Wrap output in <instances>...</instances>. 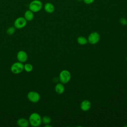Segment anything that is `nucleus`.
Returning a JSON list of instances; mask_svg holds the SVG:
<instances>
[{"label":"nucleus","instance_id":"f8f14e48","mask_svg":"<svg viewBox=\"0 0 127 127\" xmlns=\"http://www.w3.org/2000/svg\"><path fill=\"white\" fill-rule=\"evenodd\" d=\"M23 17L27 21H31L34 18V12L29 9L25 11Z\"/></svg>","mask_w":127,"mask_h":127},{"label":"nucleus","instance_id":"dca6fc26","mask_svg":"<svg viewBox=\"0 0 127 127\" xmlns=\"http://www.w3.org/2000/svg\"><path fill=\"white\" fill-rule=\"evenodd\" d=\"M51 122V118L47 116H45L42 118V123H43L44 125L49 124Z\"/></svg>","mask_w":127,"mask_h":127},{"label":"nucleus","instance_id":"4be33fe9","mask_svg":"<svg viewBox=\"0 0 127 127\" xmlns=\"http://www.w3.org/2000/svg\"></svg>","mask_w":127,"mask_h":127},{"label":"nucleus","instance_id":"9d476101","mask_svg":"<svg viewBox=\"0 0 127 127\" xmlns=\"http://www.w3.org/2000/svg\"><path fill=\"white\" fill-rule=\"evenodd\" d=\"M44 9L46 12L48 13H52L55 11V6L53 3L48 2L45 4Z\"/></svg>","mask_w":127,"mask_h":127},{"label":"nucleus","instance_id":"1a4fd4ad","mask_svg":"<svg viewBox=\"0 0 127 127\" xmlns=\"http://www.w3.org/2000/svg\"><path fill=\"white\" fill-rule=\"evenodd\" d=\"M91 108V103L87 100H84L80 104V108L83 111H87Z\"/></svg>","mask_w":127,"mask_h":127},{"label":"nucleus","instance_id":"0eeeda50","mask_svg":"<svg viewBox=\"0 0 127 127\" xmlns=\"http://www.w3.org/2000/svg\"><path fill=\"white\" fill-rule=\"evenodd\" d=\"M100 36L97 32H93L89 34L88 37V42L90 44L94 45L97 44L100 40Z\"/></svg>","mask_w":127,"mask_h":127},{"label":"nucleus","instance_id":"2eb2a0df","mask_svg":"<svg viewBox=\"0 0 127 127\" xmlns=\"http://www.w3.org/2000/svg\"><path fill=\"white\" fill-rule=\"evenodd\" d=\"M24 70L27 72H30L33 70V65L29 64H26L24 65Z\"/></svg>","mask_w":127,"mask_h":127},{"label":"nucleus","instance_id":"412c9836","mask_svg":"<svg viewBox=\"0 0 127 127\" xmlns=\"http://www.w3.org/2000/svg\"><path fill=\"white\" fill-rule=\"evenodd\" d=\"M78 0V1H81V0Z\"/></svg>","mask_w":127,"mask_h":127},{"label":"nucleus","instance_id":"f3484780","mask_svg":"<svg viewBox=\"0 0 127 127\" xmlns=\"http://www.w3.org/2000/svg\"><path fill=\"white\" fill-rule=\"evenodd\" d=\"M15 31V28L14 27H9L7 28L6 30V33L9 35H11L13 34Z\"/></svg>","mask_w":127,"mask_h":127},{"label":"nucleus","instance_id":"ddd939ff","mask_svg":"<svg viewBox=\"0 0 127 127\" xmlns=\"http://www.w3.org/2000/svg\"><path fill=\"white\" fill-rule=\"evenodd\" d=\"M55 89L57 93L61 94L63 93L64 91V87L62 83H59L56 84V85L55 86Z\"/></svg>","mask_w":127,"mask_h":127},{"label":"nucleus","instance_id":"aec40b11","mask_svg":"<svg viewBox=\"0 0 127 127\" xmlns=\"http://www.w3.org/2000/svg\"><path fill=\"white\" fill-rule=\"evenodd\" d=\"M45 127H51L52 126L51 125H49V124H47V125H45Z\"/></svg>","mask_w":127,"mask_h":127},{"label":"nucleus","instance_id":"4468645a","mask_svg":"<svg viewBox=\"0 0 127 127\" xmlns=\"http://www.w3.org/2000/svg\"><path fill=\"white\" fill-rule=\"evenodd\" d=\"M77 41L79 45H84L88 43V40L83 36H79L77 39Z\"/></svg>","mask_w":127,"mask_h":127},{"label":"nucleus","instance_id":"20e7f679","mask_svg":"<svg viewBox=\"0 0 127 127\" xmlns=\"http://www.w3.org/2000/svg\"><path fill=\"white\" fill-rule=\"evenodd\" d=\"M71 74L67 70H63L61 71L59 75V79L62 83H67L70 79Z\"/></svg>","mask_w":127,"mask_h":127},{"label":"nucleus","instance_id":"f03ea898","mask_svg":"<svg viewBox=\"0 0 127 127\" xmlns=\"http://www.w3.org/2000/svg\"><path fill=\"white\" fill-rule=\"evenodd\" d=\"M43 7V4L40 0H33L28 5V8L33 12H38L40 11Z\"/></svg>","mask_w":127,"mask_h":127},{"label":"nucleus","instance_id":"7ed1b4c3","mask_svg":"<svg viewBox=\"0 0 127 127\" xmlns=\"http://www.w3.org/2000/svg\"><path fill=\"white\" fill-rule=\"evenodd\" d=\"M24 70V64L23 63L17 62L13 63L10 67L11 71L14 74H19Z\"/></svg>","mask_w":127,"mask_h":127},{"label":"nucleus","instance_id":"a211bd4d","mask_svg":"<svg viewBox=\"0 0 127 127\" xmlns=\"http://www.w3.org/2000/svg\"><path fill=\"white\" fill-rule=\"evenodd\" d=\"M120 22L123 25H127V19L124 17L121 18L120 19Z\"/></svg>","mask_w":127,"mask_h":127},{"label":"nucleus","instance_id":"6ab92c4d","mask_svg":"<svg viewBox=\"0 0 127 127\" xmlns=\"http://www.w3.org/2000/svg\"><path fill=\"white\" fill-rule=\"evenodd\" d=\"M95 0H83V2L87 4H90L92 3Z\"/></svg>","mask_w":127,"mask_h":127},{"label":"nucleus","instance_id":"423d86ee","mask_svg":"<svg viewBox=\"0 0 127 127\" xmlns=\"http://www.w3.org/2000/svg\"><path fill=\"white\" fill-rule=\"evenodd\" d=\"M28 99L32 103H37L40 99V94L36 91H31L29 92L27 95Z\"/></svg>","mask_w":127,"mask_h":127},{"label":"nucleus","instance_id":"6e6552de","mask_svg":"<svg viewBox=\"0 0 127 127\" xmlns=\"http://www.w3.org/2000/svg\"><path fill=\"white\" fill-rule=\"evenodd\" d=\"M16 58L18 62L23 63L27 61L28 59V55L24 51L21 50L18 51L17 53Z\"/></svg>","mask_w":127,"mask_h":127},{"label":"nucleus","instance_id":"f257e3e1","mask_svg":"<svg viewBox=\"0 0 127 127\" xmlns=\"http://www.w3.org/2000/svg\"><path fill=\"white\" fill-rule=\"evenodd\" d=\"M29 125L33 127H37L41 125L42 123V118L37 113H32L29 117Z\"/></svg>","mask_w":127,"mask_h":127},{"label":"nucleus","instance_id":"39448f33","mask_svg":"<svg viewBox=\"0 0 127 127\" xmlns=\"http://www.w3.org/2000/svg\"><path fill=\"white\" fill-rule=\"evenodd\" d=\"M27 21L24 17H19L17 18L14 22V26L16 29H22L25 27Z\"/></svg>","mask_w":127,"mask_h":127},{"label":"nucleus","instance_id":"9b49d317","mask_svg":"<svg viewBox=\"0 0 127 127\" xmlns=\"http://www.w3.org/2000/svg\"><path fill=\"white\" fill-rule=\"evenodd\" d=\"M17 125L20 127H27L29 125L28 120L21 118H19L17 121Z\"/></svg>","mask_w":127,"mask_h":127}]
</instances>
